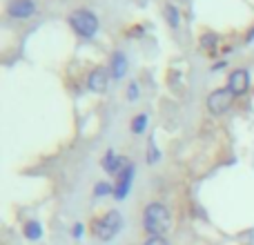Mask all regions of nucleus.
<instances>
[{"mask_svg": "<svg viewBox=\"0 0 254 245\" xmlns=\"http://www.w3.org/2000/svg\"><path fill=\"white\" fill-rule=\"evenodd\" d=\"M172 228V212L163 203H149L143 212V230L149 237H165Z\"/></svg>", "mask_w": 254, "mask_h": 245, "instance_id": "obj_1", "label": "nucleus"}, {"mask_svg": "<svg viewBox=\"0 0 254 245\" xmlns=\"http://www.w3.org/2000/svg\"><path fill=\"white\" fill-rule=\"evenodd\" d=\"M67 25L76 31V36H80V38H85V40H92V38H96L101 22H98V16L94 11L80 7V9H74V11L67 16Z\"/></svg>", "mask_w": 254, "mask_h": 245, "instance_id": "obj_2", "label": "nucleus"}, {"mask_svg": "<svg viewBox=\"0 0 254 245\" xmlns=\"http://www.w3.org/2000/svg\"><path fill=\"white\" fill-rule=\"evenodd\" d=\"M121 230H123V214L119 210H110L101 219L94 221L92 225V232L98 241H112V239L119 237Z\"/></svg>", "mask_w": 254, "mask_h": 245, "instance_id": "obj_3", "label": "nucleus"}, {"mask_svg": "<svg viewBox=\"0 0 254 245\" xmlns=\"http://www.w3.org/2000/svg\"><path fill=\"white\" fill-rule=\"evenodd\" d=\"M234 98H237V96H234L228 87L214 89V92H210V96H207V112H210V114H214V116L225 114V112L230 110V105H232Z\"/></svg>", "mask_w": 254, "mask_h": 245, "instance_id": "obj_4", "label": "nucleus"}, {"mask_svg": "<svg viewBox=\"0 0 254 245\" xmlns=\"http://www.w3.org/2000/svg\"><path fill=\"white\" fill-rule=\"evenodd\" d=\"M4 11H7L9 18L25 20V18H31L36 11H38V4H36V0H9Z\"/></svg>", "mask_w": 254, "mask_h": 245, "instance_id": "obj_5", "label": "nucleus"}, {"mask_svg": "<svg viewBox=\"0 0 254 245\" xmlns=\"http://www.w3.org/2000/svg\"><path fill=\"white\" fill-rule=\"evenodd\" d=\"M110 80H114L110 67H94L87 76V89L94 94H103L107 89V85H110Z\"/></svg>", "mask_w": 254, "mask_h": 245, "instance_id": "obj_6", "label": "nucleus"}, {"mask_svg": "<svg viewBox=\"0 0 254 245\" xmlns=\"http://www.w3.org/2000/svg\"><path fill=\"white\" fill-rule=\"evenodd\" d=\"M134 174H136V167H134V163H129V165L116 176V183H114L116 201H125L127 198V194H129V189H131V183H134Z\"/></svg>", "mask_w": 254, "mask_h": 245, "instance_id": "obj_7", "label": "nucleus"}, {"mask_svg": "<svg viewBox=\"0 0 254 245\" xmlns=\"http://www.w3.org/2000/svg\"><path fill=\"white\" fill-rule=\"evenodd\" d=\"M129 158H125V156H119V154L114 152V149H107V154L103 156V161H101V167L107 172L110 176H119L121 172L125 170L127 165H129Z\"/></svg>", "mask_w": 254, "mask_h": 245, "instance_id": "obj_8", "label": "nucleus"}, {"mask_svg": "<svg viewBox=\"0 0 254 245\" xmlns=\"http://www.w3.org/2000/svg\"><path fill=\"white\" fill-rule=\"evenodd\" d=\"M225 87H228L234 96H243V94L248 92V87H250V71L243 69V67L241 69H234L232 74H230Z\"/></svg>", "mask_w": 254, "mask_h": 245, "instance_id": "obj_9", "label": "nucleus"}, {"mask_svg": "<svg viewBox=\"0 0 254 245\" xmlns=\"http://www.w3.org/2000/svg\"><path fill=\"white\" fill-rule=\"evenodd\" d=\"M127 69H129V62H127L125 52H114L110 58V71H112V78L114 80H123Z\"/></svg>", "mask_w": 254, "mask_h": 245, "instance_id": "obj_10", "label": "nucleus"}, {"mask_svg": "<svg viewBox=\"0 0 254 245\" xmlns=\"http://www.w3.org/2000/svg\"><path fill=\"white\" fill-rule=\"evenodd\" d=\"M22 234H25V239H29V241H40V239H43V225L31 219L22 225Z\"/></svg>", "mask_w": 254, "mask_h": 245, "instance_id": "obj_11", "label": "nucleus"}, {"mask_svg": "<svg viewBox=\"0 0 254 245\" xmlns=\"http://www.w3.org/2000/svg\"><path fill=\"white\" fill-rule=\"evenodd\" d=\"M165 18H167V25L172 27V29H179L181 27V11H179V7L176 4H172V2H167L165 4Z\"/></svg>", "mask_w": 254, "mask_h": 245, "instance_id": "obj_12", "label": "nucleus"}, {"mask_svg": "<svg viewBox=\"0 0 254 245\" xmlns=\"http://www.w3.org/2000/svg\"><path fill=\"white\" fill-rule=\"evenodd\" d=\"M147 122H149V114H136L134 119H131V125H129L131 134L140 136L145 129H147Z\"/></svg>", "mask_w": 254, "mask_h": 245, "instance_id": "obj_13", "label": "nucleus"}, {"mask_svg": "<svg viewBox=\"0 0 254 245\" xmlns=\"http://www.w3.org/2000/svg\"><path fill=\"white\" fill-rule=\"evenodd\" d=\"M94 196H96V198L114 196V183H107V181H101V183H96V185H94Z\"/></svg>", "mask_w": 254, "mask_h": 245, "instance_id": "obj_14", "label": "nucleus"}, {"mask_svg": "<svg viewBox=\"0 0 254 245\" xmlns=\"http://www.w3.org/2000/svg\"><path fill=\"white\" fill-rule=\"evenodd\" d=\"M216 45H219V36H216L214 31H205V34L201 36V49L212 52V49H216Z\"/></svg>", "mask_w": 254, "mask_h": 245, "instance_id": "obj_15", "label": "nucleus"}, {"mask_svg": "<svg viewBox=\"0 0 254 245\" xmlns=\"http://www.w3.org/2000/svg\"><path fill=\"white\" fill-rule=\"evenodd\" d=\"M161 161V152H158V147H156V140H149V149H147V163L149 165H154V163H158Z\"/></svg>", "mask_w": 254, "mask_h": 245, "instance_id": "obj_16", "label": "nucleus"}, {"mask_svg": "<svg viewBox=\"0 0 254 245\" xmlns=\"http://www.w3.org/2000/svg\"><path fill=\"white\" fill-rule=\"evenodd\" d=\"M125 96H127V101H129V103H136V101H138L140 94H138V83H136V80H131V83L127 85Z\"/></svg>", "mask_w": 254, "mask_h": 245, "instance_id": "obj_17", "label": "nucleus"}, {"mask_svg": "<svg viewBox=\"0 0 254 245\" xmlns=\"http://www.w3.org/2000/svg\"><path fill=\"white\" fill-rule=\"evenodd\" d=\"M143 245H170V241H167L165 237H149Z\"/></svg>", "mask_w": 254, "mask_h": 245, "instance_id": "obj_18", "label": "nucleus"}, {"mask_svg": "<svg viewBox=\"0 0 254 245\" xmlns=\"http://www.w3.org/2000/svg\"><path fill=\"white\" fill-rule=\"evenodd\" d=\"M71 234H74V239H83L85 237V223H76L74 225V230H71Z\"/></svg>", "mask_w": 254, "mask_h": 245, "instance_id": "obj_19", "label": "nucleus"}, {"mask_svg": "<svg viewBox=\"0 0 254 245\" xmlns=\"http://www.w3.org/2000/svg\"><path fill=\"white\" fill-rule=\"evenodd\" d=\"M246 43H248V45H250V43H254V25H252V29H250V31H248V34H246Z\"/></svg>", "mask_w": 254, "mask_h": 245, "instance_id": "obj_20", "label": "nucleus"}, {"mask_svg": "<svg viewBox=\"0 0 254 245\" xmlns=\"http://www.w3.org/2000/svg\"><path fill=\"white\" fill-rule=\"evenodd\" d=\"M228 65L225 61H221V62H216V65H212V71H219V69H223V67Z\"/></svg>", "mask_w": 254, "mask_h": 245, "instance_id": "obj_21", "label": "nucleus"}]
</instances>
